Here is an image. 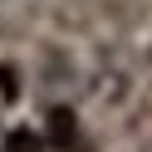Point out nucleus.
Returning <instances> with one entry per match:
<instances>
[{
  "label": "nucleus",
  "instance_id": "f257e3e1",
  "mask_svg": "<svg viewBox=\"0 0 152 152\" xmlns=\"http://www.w3.org/2000/svg\"><path fill=\"white\" fill-rule=\"evenodd\" d=\"M147 64H152V59H147Z\"/></svg>",
  "mask_w": 152,
  "mask_h": 152
}]
</instances>
